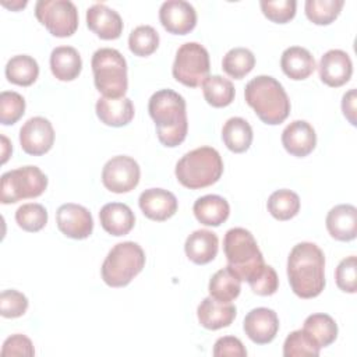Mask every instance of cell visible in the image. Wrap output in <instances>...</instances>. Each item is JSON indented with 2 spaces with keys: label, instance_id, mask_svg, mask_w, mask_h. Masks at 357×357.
I'll return each mask as SVG.
<instances>
[{
  "label": "cell",
  "instance_id": "8",
  "mask_svg": "<svg viewBox=\"0 0 357 357\" xmlns=\"http://www.w3.org/2000/svg\"><path fill=\"white\" fill-rule=\"evenodd\" d=\"M47 176L38 166H22L1 176V204H15L21 199L36 198L45 192Z\"/></svg>",
  "mask_w": 357,
  "mask_h": 357
},
{
  "label": "cell",
  "instance_id": "12",
  "mask_svg": "<svg viewBox=\"0 0 357 357\" xmlns=\"http://www.w3.org/2000/svg\"><path fill=\"white\" fill-rule=\"evenodd\" d=\"M54 142L52 123L40 116L31 117L20 130V144L25 153L40 156L49 152Z\"/></svg>",
  "mask_w": 357,
  "mask_h": 357
},
{
  "label": "cell",
  "instance_id": "11",
  "mask_svg": "<svg viewBox=\"0 0 357 357\" xmlns=\"http://www.w3.org/2000/svg\"><path fill=\"white\" fill-rule=\"evenodd\" d=\"M139 165L130 156L119 155L109 159L102 169L103 185L116 194L134 190L139 183Z\"/></svg>",
  "mask_w": 357,
  "mask_h": 357
},
{
  "label": "cell",
  "instance_id": "24",
  "mask_svg": "<svg viewBox=\"0 0 357 357\" xmlns=\"http://www.w3.org/2000/svg\"><path fill=\"white\" fill-rule=\"evenodd\" d=\"M219 250L218 236L206 229L192 231L184 244L188 259L197 265H205L215 259Z\"/></svg>",
  "mask_w": 357,
  "mask_h": 357
},
{
  "label": "cell",
  "instance_id": "39",
  "mask_svg": "<svg viewBox=\"0 0 357 357\" xmlns=\"http://www.w3.org/2000/svg\"><path fill=\"white\" fill-rule=\"evenodd\" d=\"M25 113V99L14 91L0 93V123L10 126L17 123Z\"/></svg>",
  "mask_w": 357,
  "mask_h": 357
},
{
  "label": "cell",
  "instance_id": "7",
  "mask_svg": "<svg viewBox=\"0 0 357 357\" xmlns=\"http://www.w3.org/2000/svg\"><path fill=\"white\" fill-rule=\"evenodd\" d=\"M145 266V252L134 241L116 244L105 258L100 273L110 287L127 286Z\"/></svg>",
  "mask_w": 357,
  "mask_h": 357
},
{
  "label": "cell",
  "instance_id": "28",
  "mask_svg": "<svg viewBox=\"0 0 357 357\" xmlns=\"http://www.w3.org/2000/svg\"><path fill=\"white\" fill-rule=\"evenodd\" d=\"M222 139L229 151L243 153L251 146L252 128L243 117H231L222 128Z\"/></svg>",
  "mask_w": 357,
  "mask_h": 357
},
{
  "label": "cell",
  "instance_id": "41",
  "mask_svg": "<svg viewBox=\"0 0 357 357\" xmlns=\"http://www.w3.org/2000/svg\"><path fill=\"white\" fill-rule=\"evenodd\" d=\"M28 310V298L18 290L10 289L0 294V314L4 318H18Z\"/></svg>",
  "mask_w": 357,
  "mask_h": 357
},
{
  "label": "cell",
  "instance_id": "44",
  "mask_svg": "<svg viewBox=\"0 0 357 357\" xmlns=\"http://www.w3.org/2000/svg\"><path fill=\"white\" fill-rule=\"evenodd\" d=\"M0 354L3 357H7V356L32 357L35 354V349H33V344L29 337H26L25 335H21V333H15V335L8 336L4 340Z\"/></svg>",
  "mask_w": 357,
  "mask_h": 357
},
{
  "label": "cell",
  "instance_id": "9",
  "mask_svg": "<svg viewBox=\"0 0 357 357\" xmlns=\"http://www.w3.org/2000/svg\"><path fill=\"white\" fill-rule=\"evenodd\" d=\"M209 68L208 50L197 42H187L178 47L172 73L174 79L180 84L197 88L209 77Z\"/></svg>",
  "mask_w": 357,
  "mask_h": 357
},
{
  "label": "cell",
  "instance_id": "3",
  "mask_svg": "<svg viewBox=\"0 0 357 357\" xmlns=\"http://www.w3.org/2000/svg\"><path fill=\"white\" fill-rule=\"evenodd\" d=\"M244 98L265 124H280L290 113L289 96L282 84L273 77L258 75L252 78L245 85Z\"/></svg>",
  "mask_w": 357,
  "mask_h": 357
},
{
  "label": "cell",
  "instance_id": "18",
  "mask_svg": "<svg viewBox=\"0 0 357 357\" xmlns=\"http://www.w3.org/2000/svg\"><path fill=\"white\" fill-rule=\"evenodd\" d=\"M86 25L105 40L117 39L123 32V20L119 13L102 3H96L86 10Z\"/></svg>",
  "mask_w": 357,
  "mask_h": 357
},
{
  "label": "cell",
  "instance_id": "13",
  "mask_svg": "<svg viewBox=\"0 0 357 357\" xmlns=\"http://www.w3.org/2000/svg\"><path fill=\"white\" fill-rule=\"evenodd\" d=\"M59 230L74 240H84L92 234L93 219L91 212L78 204H63L56 212Z\"/></svg>",
  "mask_w": 357,
  "mask_h": 357
},
{
  "label": "cell",
  "instance_id": "37",
  "mask_svg": "<svg viewBox=\"0 0 357 357\" xmlns=\"http://www.w3.org/2000/svg\"><path fill=\"white\" fill-rule=\"evenodd\" d=\"M321 347L318 343L304 331H293L287 335L283 343L284 357H304V356H319Z\"/></svg>",
  "mask_w": 357,
  "mask_h": 357
},
{
  "label": "cell",
  "instance_id": "6",
  "mask_svg": "<svg viewBox=\"0 0 357 357\" xmlns=\"http://www.w3.org/2000/svg\"><path fill=\"white\" fill-rule=\"evenodd\" d=\"M93 82L105 98H123L128 88L127 63L123 54L112 47L98 49L92 56Z\"/></svg>",
  "mask_w": 357,
  "mask_h": 357
},
{
  "label": "cell",
  "instance_id": "42",
  "mask_svg": "<svg viewBox=\"0 0 357 357\" xmlns=\"http://www.w3.org/2000/svg\"><path fill=\"white\" fill-rule=\"evenodd\" d=\"M336 284L340 290L346 293L357 291V258L356 255H350L342 259L335 272Z\"/></svg>",
  "mask_w": 357,
  "mask_h": 357
},
{
  "label": "cell",
  "instance_id": "36",
  "mask_svg": "<svg viewBox=\"0 0 357 357\" xmlns=\"http://www.w3.org/2000/svg\"><path fill=\"white\" fill-rule=\"evenodd\" d=\"M159 46V33L151 25H139L128 36L130 50L139 57L151 56Z\"/></svg>",
  "mask_w": 357,
  "mask_h": 357
},
{
  "label": "cell",
  "instance_id": "23",
  "mask_svg": "<svg viewBox=\"0 0 357 357\" xmlns=\"http://www.w3.org/2000/svg\"><path fill=\"white\" fill-rule=\"evenodd\" d=\"M99 220L105 231L117 237L128 234L135 225L134 212L128 205L121 202L103 205L99 212Z\"/></svg>",
  "mask_w": 357,
  "mask_h": 357
},
{
  "label": "cell",
  "instance_id": "25",
  "mask_svg": "<svg viewBox=\"0 0 357 357\" xmlns=\"http://www.w3.org/2000/svg\"><path fill=\"white\" fill-rule=\"evenodd\" d=\"M282 71L294 81H301L308 78L315 70L314 56L301 46L287 47L280 57Z\"/></svg>",
  "mask_w": 357,
  "mask_h": 357
},
{
  "label": "cell",
  "instance_id": "1",
  "mask_svg": "<svg viewBox=\"0 0 357 357\" xmlns=\"http://www.w3.org/2000/svg\"><path fill=\"white\" fill-rule=\"evenodd\" d=\"M287 278L290 287L300 298H314L325 287V255L322 250L308 241L296 244L287 258Z\"/></svg>",
  "mask_w": 357,
  "mask_h": 357
},
{
  "label": "cell",
  "instance_id": "32",
  "mask_svg": "<svg viewBox=\"0 0 357 357\" xmlns=\"http://www.w3.org/2000/svg\"><path fill=\"white\" fill-rule=\"evenodd\" d=\"M204 98L212 107H226L234 100V86L222 75H209L202 84Z\"/></svg>",
  "mask_w": 357,
  "mask_h": 357
},
{
  "label": "cell",
  "instance_id": "47",
  "mask_svg": "<svg viewBox=\"0 0 357 357\" xmlns=\"http://www.w3.org/2000/svg\"><path fill=\"white\" fill-rule=\"evenodd\" d=\"M1 141H3V163H6L7 162V159H8V156H10V153L13 152V148H11V145L8 144V139L4 137V135H1Z\"/></svg>",
  "mask_w": 357,
  "mask_h": 357
},
{
  "label": "cell",
  "instance_id": "27",
  "mask_svg": "<svg viewBox=\"0 0 357 357\" xmlns=\"http://www.w3.org/2000/svg\"><path fill=\"white\" fill-rule=\"evenodd\" d=\"M50 70L60 81L75 79L82 70V60L78 50L73 46H59L52 50Z\"/></svg>",
  "mask_w": 357,
  "mask_h": 357
},
{
  "label": "cell",
  "instance_id": "38",
  "mask_svg": "<svg viewBox=\"0 0 357 357\" xmlns=\"http://www.w3.org/2000/svg\"><path fill=\"white\" fill-rule=\"evenodd\" d=\"M15 222L25 231H39L47 223V211L40 204H24L15 212Z\"/></svg>",
  "mask_w": 357,
  "mask_h": 357
},
{
  "label": "cell",
  "instance_id": "14",
  "mask_svg": "<svg viewBox=\"0 0 357 357\" xmlns=\"http://www.w3.org/2000/svg\"><path fill=\"white\" fill-rule=\"evenodd\" d=\"M159 20L169 33L187 35L197 25V11L184 0H167L159 8Z\"/></svg>",
  "mask_w": 357,
  "mask_h": 357
},
{
  "label": "cell",
  "instance_id": "29",
  "mask_svg": "<svg viewBox=\"0 0 357 357\" xmlns=\"http://www.w3.org/2000/svg\"><path fill=\"white\" fill-rule=\"evenodd\" d=\"M208 290L211 297L219 301H233L241 291V280L229 266H226L212 275Z\"/></svg>",
  "mask_w": 357,
  "mask_h": 357
},
{
  "label": "cell",
  "instance_id": "48",
  "mask_svg": "<svg viewBox=\"0 0 357 357\" xmlns=\"http://www.w3.org/2000/svg\"><path fill=\"white\" fill-rule=\"evenodd\" d=\"M1 4H3L4 7L11 8V10H20V8H24V7L26 6V1L24 0V1H17V3H11V4H7V3L1 1Z\"/></svg>",
  "mask_w": 357,
  "mask_h": 357
},
{
  "label": "cell",
  "instance_id": "33",
  "mask_svg": "<svg viewBox=\"0 0 357 357\" xmlns=\"http://www.w3.org/2000/svg\"><path fill=\"white\" fill-rule=\"evenodd\" d=\"M269 213L278 220H289L294 218L300 211L298 195L287 188L272 192L266 202Z\"/></svg>",
  "mask_w": 357,
  "mask_h": 357
},
{
  "label": "cell",
  "instance_id": "17",
  "mask_svg": "<svg viewBox=\"0 0 357 357\" xmlns=\"http://www.w3.org/2000/svg\"><path fill=\"white\" fill-rule=\"evenodd\" d=\"M138 205L142 213L156 222H163L177 212V198L173 192L163 188H148L141 192Z\"/></svg>",
  "mask_w": 357,
  "mask_h": 357
},
{
  "label": "cell",
  "instance_id": "34",
  "mask_svg": "<svg viewBox=\"0 0 357 357\" xmlns=\"http://www.w3.org/2000/svg\"><path fill=\"white\" fill-rule=\"evenodd\" d=\"M254 66H255V56L252 54L251 50L245 47L230 49L222 60L223 71L234 79H241L243 77L250 74Z\"/></svg>",
  "mask_w": 357,
  "mask_h": 357
},
{
  "label": "cell",
  "instance_id": "16",
  "mask_svg": "<svg viewBox=\"0 0 357 357\" xmlns=\"http://www.w3.org/2000/svg\"><path fill=\"white\" fill-rule=\"evenodd\" d=\"M319 78L324 84L337 88L350 81L353 74V63L349 54L340 49L328 50L318 66Z\"/></svg>",
  "mask_w": 357,
  "mask_h": 357
},
{
  "label": "cell",
  "instance_id": "30",
  "mask_svg": "<svg viewBox=\"0 0 357 357\" xmlns=\"http://www.w3.org/2000/svg\"><path fill=\"white\" fill-rule=\"evenodd\" d=\"M38 75L39 66L36 60L28 54L14 56L6 64V77L11 84L29 86L36 81Z\"/></svg>",
  "mask_w": 357,
  "mask_h": 357
},
{
  "label": "cell",
  "instance_id": "10",
  "mask_svg": "<svg viewBox=\"0 0 357 357\" xmlns=\"http://www.w3.org/2000/svg\"><path fill=\"white\" fill-rule=\"evenodd\" d=\"M36 20L57 38H67L78 28V11L68 0H39L35 4Z\"/></svg>",
  "mask_w": 357,
  "mask_h": 357
},
{
  "label": "cell",
  "instance_id": "26",
  "mask_svg": "<svg viewBox=\"0 0 357 357\" xmlns=\"http://www.w3.org/2000/svg\"><path fill=\"white\" fill-rule=\"evenodd\" d=\"M192 212L199 223L216 227L227 220L230 215V206L223 197L209 194L199 197L194 202Z\"/></svg>",
  "mask_w": 357,
  "mask_h": 357
},
{
  "label": "cell",
  "instance_id": "21",
  "mask_svg": "<svg viewBox=\"0 0 357 357\" xmlns=\"http://www.w3.org/2000/svg\"><path fill=\"white\" fill-rule=\"evenodd\" d=\"M326 229L339 241H351L357 236V209L350 204L333 206L326 215Z\"/></svg>",
  "mask_w": 357,
  "mask_h": 357
},
{
  "label": "cell",
  "instance_id": "5",
  "mask_svg": "<svg viewBox=\"0 0 357 357\" xmlns=\"http://www.w3.org/2000/svg\"><path fill=\"white\" fill-rule=\"evenodd\" d=\"M223 251L227 266L240 280H250L265 266L264 255L258 248L257 240L243 227H233L226 231L223 238Z\"/></svg>",
  "mask_w": 357,
  "mask_h": 357
},
{
  "label": "cell",
  "instance_id": "43",
  "mask_svg": "<svg viewBox=\"0 0 357 357\" xmlns=\"http://www.w3.org/2000/svg\"><path fill=\"white\" fill-rule=\"evenodd\" d=\"M248 284L258 296H272L279 287V278L276 271L271 265L265 264L262 271L248 280Z\"/></svg>",
  "mask_w": 357,
  "mask_h": 357
},
{
  "label": "cell",
  "instance_id": "19",
  "mask_svg": "<svg viewBox=\"0 0 357 357\" xmlns=\"http://www.w3.org/2000/svg\"><path fill=\"white\" fill-rule=\"evenodd\" d=\"M282 144L290 155L304 158L310 155L317 145L315 130L305 120H294L283 130Z\"/></svg>",
  "mask_w": 357,
  "mask_h": 357
},
{
  "label": "cell",
  "instance_id": "2",
  "mask_svg": "<svg viewBox=\"0 0 357 357\" xmlns=\"http://www.w3.org/2000/svg\"><path fill=\"white\" fill-rule=\"evenodd\" d=\"M148 112L152 117L160 144L167 148L180 145L188 130L185 100L184 98L172 91L160 89L149 98Z\"/></svg>",
  "mask_w": 357,
  "mask_h": 357
},
{
  "label": "cell",
  "instance_id": "46",
  "mask_svg": "<svg viewBox=\"0 0 357 357\" xmlns=\"http://www.w3.org/2000/svg\"><path fill=\"white\" fill-rule=\"evenodd\" d=\"M356 102H357V93L356 89L347 91L342 98V110L344 117L349 120L351 126H356Z\"/></svg>",
  "mask_w": 357,
  "mask_h": 357
},
{
  "label": "cell",
  "instance_id": "35",
  "mask_svg": "<svg viewBox=\"0 0 357 357\" xmlns=\"http://www.w3.org/2000/svg\"><path fill=\"white\" fill-rule=\"evenodd\" d=\"M344 6L343 0H307L305 15L315 25H329L340 14Z\"/></svg>",
  "mask_w": 357,
  "mask_h": 357
},
{
  "label": "cell",
  "instance_id": "45",
  "mask_svg": "<svg viewBox=\"0 0 357 357\" xmlns=\"http://www.w3.org/2000/svg\"><path fill=\"white\" fill-rule=\"evenodd\" d=\"M213 356L215 357H245L247 350L238 337L223 336L215 342Z\"/></svg>",
  "mask_w": 357,
  "mask_h": 357
},
{
  "label": "cell",
  "instance_id": "22",
  "mask_svg": "<svg viewBox=\"0 0 357 357\" xmlns=\"http://www.w3.org/2000/svg\"><path fill=\"white\" fill-rule=\"evenodd\" d=\"M98 119L110 127L127 126L134 119V105L131 99L123 98H99L96 102Z\"/></svg>",
  "mask_w": 357,
  "mask_h": 357
},
{
  "label": "cell",
  "instance_id": "4",
  "mask_svg": "<svg viewBox=\"0 0 357 357\" xmlns=\"http://www.w3.org/2000/svg\"><path fill=\"white\" fill-rule=\"evenodd\" d=\"M176 177L181 185L199 190L215 184L223 173V160L212 146H199L187 152L176 165Z\"/></svg>",
  "mask_w": 357,
  "mask_h": 357
},
{
  "label": "cell",
  "instance_id": "40",
  "mask_svg": "<svg viewBox=\"0 0 357 357\" xmlns=\"http://www.w3.org/2000/svg\"><path fill=\"white\" fill-rule=\"evenodd\" d=\"M259 6L268 20L276 24H286L294 18L297 3L294 0H262Z\"/></svg>",
  "mask_w": 357,
  "mask_h": 357
},
{
  "label": "cell",
  "instance_id": "15",
  "mask_svg": "<svg viewBox=\"0 0 357 357\" xmlns=\"http://www.w3.org/2000/svg\"><path fill=\"white\" fill-rule=\"evenodd\" d=\"M243 328L250 340L257 344H266L275 339L279 331V318L273 310L258 307L245 315Z\"/></svg>",
  "mask_w": 357,
  "mask_h": 357
},
{
  "label": "cell",
  "instance_id": "20",
  "mask_svg": "<svg viewBox=\"0 0 357 357\" xmlns=\"http://www.w3.org/2000/svg\"><path fill=\"white\" fill-rule=\"evenodd\" d=\"M237 310L231 301H219L213 297H206L197 308L199 324L209 331H216L229 326L236 318Z\"/></svg>",
  "mask_w": 357,
  "mask_h": 357
},
{
  "label": "cell",
  "instance_id": "31",
  "mask_svg": "<svg viewBox=\"0 0 357 357\" xmlns=\"http://www.w3.org/2000/svg\"><path fill=\"white\" fill-rule=\"evenodd\" d=\"M303 329L318 343L319 347L332 344L337 337V325L328 314H311L305 318Z\"/></svg>",
  "mask_w": 357,
  "mask_h": 357
}]
</instances>
